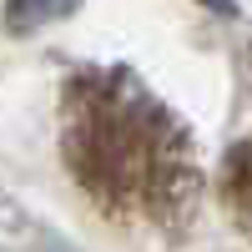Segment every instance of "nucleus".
<instances>
[{"instance_id":"nucleus-1","label":"nucleus","mask_w":252,"mask_h":252,"mask_svg":"<svg viewBox=\"0 0 252 252\" xmlns=\"http://www.w3.org/2000/svg\"><path fill=\"white\" fill-rule=\"evenodd\" d=\"M71 5H76V0H10V26L15 31H31V26H40V20L66 15Z\"/></svg>"}]
</instances>
